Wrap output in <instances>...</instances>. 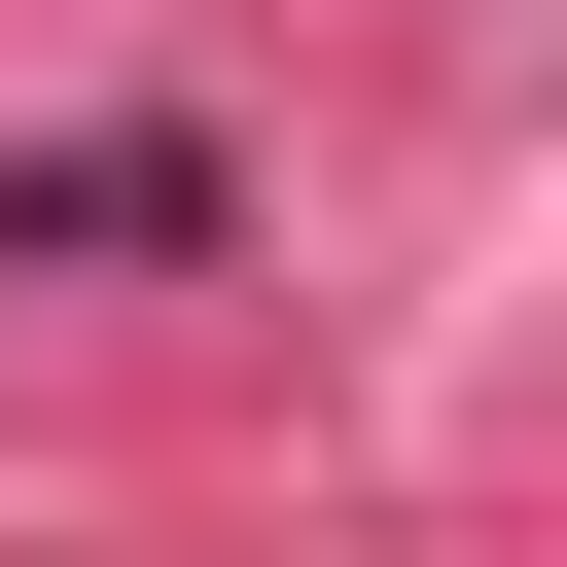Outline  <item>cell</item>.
<instances>
[{"mask_svg": "<svg viewBox=\"0 0 567 567\" xmlns=\"http://www.w3.org/2000/svg\"><path fill=\"white\" fill-rule=\"evenodd\" d=\"M0 248H213V142H35Z\"/></svg>", "mask_w": 567, "mask_h": 567, "instance_id": "obj_1", "label": "cell"}]
</instances>
